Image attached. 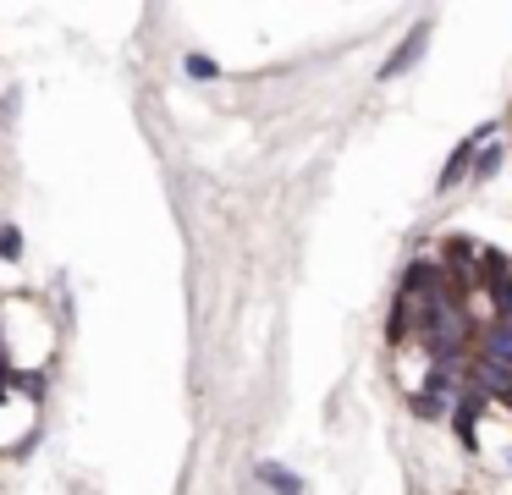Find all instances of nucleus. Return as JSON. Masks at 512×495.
Returning a JSON list of instances; mask_svg holds the SVG:
<instances>
[{"label":"nucleus","mask_w":512,"mask_h":495,"mask_svg":"<svg viewBox=\"0 0 512 495\" xmlns=\"http://www.w3.org/2000/svg\"><path fill=\"white\" fill-rule=\"evenodd\" d=\"M468 385L457 380V363H430V374H424L419 396H413V413L419 418H446L457 407V396H463Z\"/></svg>","instance_id":"1"},{"label":"nucleus","mask_w":512,"mask_h":495,"mask_svg":"<svg viewBox=\"0 0 512 495\" xmlns=\"http://www.w3.org/2000/svg\"><path fill=\"white\" fill-rule=\"evenodd\" d=\"M490 138H496V121H485V127H474V132H468V138L452 149V160H446V171H441V182H435V187L446 193V187H457L463 176H474V154L485 149Z\"/></svg>","instance_id":"2"},{"label":"nucleus","mask_w":512,"mask_h":495,"mask_svg":"<svg viewBox=\"0 0 512 495\" xmlns=\"http://www.w3.org/2000/svg\"><path fill=\"white\" fill-rule=\"evenodd\" d=\"M479 358L512 369V319H490V325L479 330Z\"/></svg>","instance_id":"3"},{"label":"nucleus","mask_w":512,"mask_h":495,"mask_svg":"<svg viewBox=\"0 0 512 495\" xmlns=\"http://www.w3.org/2000/svg\"><path fill=\"white\" fill-rule=\"evenodd\" d=\"M424 44H430V28H424V22H419V28H413L408 39H402V50L391 55L386 66H380V77H386V83H391V77H402V72H408V66H413V61H419V55H424Z\"/></svg>","instance_id":"4"},{"label":"nucleus","mask_w":512,"mask_h":495,"mask_svg":"<svg viewBox=\"0 0 512 495\" xmlns=\"http://www.w3.org/2000/svg\"><path fill=\"white\" fill-rule=\"evenodd\" d=\"M259 479H265L276 495H303L298 473H292V468H281V462H259Z\"/></svg>","instance_id":"5"},{"label":"nucleus","mask_w":512,"mask_h":495,"mask_svg":"<svg viewBox=\"0 0 512 495\" xmlns=\"http://www.w3.org/2000/svg\"><path fill=\"white\" fill-rule=\"evenodd\" d=\"M0 259H6V264L23 259V231H17V226H0Z\"/></svg>","instance_id":"6"},{"label":"nucleus","mask_w":512,"mask_h":495,"mask_svg":"<svg viewBox=\"0 0 512 495\" xmlns=\"http://www.w3.org/2000/svg\"><path fill=\"white\" fill-rule=\"evenodd\" d=\"M496 171H501V149H496V143H485V149L474 154V176L485 182V176H496Z\"/></svg>","instance_id":"7"},{"label":"nucleus","mask_w":512,"mask_h":495,"mask_svg":"<svg viewBox=\"0 0 512 495\" xmlns=\"http://www.w3.org/2000/svg\"><path fill=\"white\" fill-rule=\"evenodd\" d=\"M221 66L210 61V55H188V77H215Z\"/></svg>","instance_id":"8"},{"label":"nucleus","mask_w":512,"mask_h":495,"mask_svg":"<svg viewBox=\"0 0 512 495\" xmlns=\"http://www.w3.org/2000/svg\"><path fill=\"white\" fill-rule=\"evenodd\" d=\"M496 303H501L496 319H512V275H507V281H496Z\"/></svg>","instance_id":"9"}]
</instances>
